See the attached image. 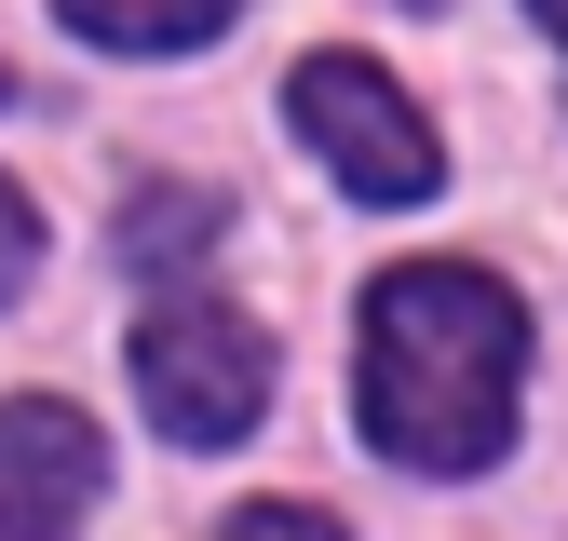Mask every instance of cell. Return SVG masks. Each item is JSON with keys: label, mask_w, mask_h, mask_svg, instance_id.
Masks as SVG:
<instances>
[{"label": "cell", "mask_w": 568, "mask_h": 541, "mask_svg": "<svg viewBox=\"0 0 568 541\" xmlns=\"http://www.w3.org/2000/svg\"><path fill=\"white\" fill-rule=\"evenodd\" d=\"M203 231H217V190H135L122 203V270H176Z\"/></svg>", "instance_id": "6"}, {"label": "cell", "mask_w": 568, "mask_h": 541, "mask_svg": "<svg viewBox=\"0 0 568 541\" xmlns=\"http://www.w3.org/2000/svg\"><path fill=\"white\" fill-rule=\"evenodd\" d=\"M528 14H541V41H568V0H528Z\"/></svg>", "instance_id": "9"}, {"label": "cell", "mask_w": 568, "mask_h": 541, "mask_svg": "<svg viewBox=\"0 0 568 541\" xmlns=\"http://www.w3.org/2000/svg\"><path fill=\"white\" fill-rule=\"evenodd\" d=\"M284 109H298L312 163L352 203H434L447 190V150H434V122H419V95H393V68H366V54H312L298 82H284Z\"/></svg>", "instance_id": "3"}, {"label": "cell", "mask_w": 568, "mask_h": 541, "mask_svg": "<svg viewBox=\"0 0 568 541\" xmlns=\"http://www.w3.org/2000/svg\"><path fill=\"white\" fill-rule=\"evenodd\" d=\"M0 109H14V68H0Z\"/></svg>", "instance_id": "10"}, {"label": "cell", "mask_w": 568, "mask_h": 541, "mask_svg": "<svg viewBox=\"0 0 568 541\" xmlns=\"http://www.w3.org/2000/svg\"><path fill=\"white\" fill-rule=\"evenodd\" d=\"M217 541H338V514H312V501H244Z\"/></svg>", "instance_id": "7"}, {"label": "cell", "mask_w": 568, "mask_h": 541, "mask_svg": "<svg viewBox=\"0 0 568 541\" xmlns=\"http://www.w3.org/2000/svg\"><path fill=\"white\" fill-rule=\"evenodd\" d=\"M135 406L176 433V447H244L271 420V338L217 298H176L135 325Z\"/></svg>", "instance_id": "2"}, {"label": "cell", "mask_w": 568, "mask_h": 541, "mask_svg": "<svg viewBox=\"0 0 568 541\" xmlns=\"http://www.w3.org/2000/svg\"><path fill=\"white\" fill-rule=\"evenodd\" d=\"M95 488H109V447L82 406H54V392L0 406V541H68V514Z\"/></svg>", "instance_id": "4"}, {"label": "cell", "mask_w": 568, "mask_h": 541, "mask_svg": "<svg viewBox=\"0 0 568 541\" xmlns=\"http://www.w3.org/2000/svg\"><path fill=\"white\" fill-rule=\"evenodd\" d=\"M515 366H528V298L474 257H406L366 285V366L352 420L406 473H487L515 447Z\"/></svg>", "instance_id": "1"}, {"label": "cell", "mask_w": 568, "mask_h": 541, "mask_svg": "<svg viewBox=\"0 0 568 541\" xmlns=\"http://www.w3.org/2000/svg\"><path fill=\"white\" fill-rule=\"evenodd\" d=\"M54 14L82 41H109V54H203L244 0H54Z\"/></svg>", "instance_id": "5"}, {"label": "cell", "mask_w": 568, "mask_h": 541, "mask_svg": "<svg viewBox=\"0 0 568 541\" xmlns=\"http://www.w3.org/2000/svg\"><path fill=\"white\" fill-rule=\"evenodd\" d=\"M28 270H41V217H28V190L0 176V298H28Z\"/></svg>", "instance_id": "8"}]
</instances>
